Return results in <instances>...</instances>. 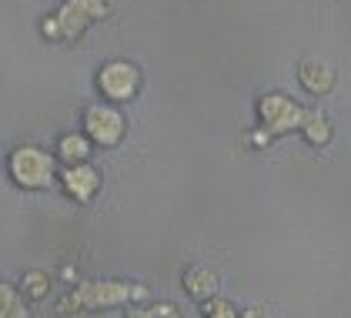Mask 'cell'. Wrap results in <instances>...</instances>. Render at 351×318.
Listing matches in <instances>:
<instances>
[{
  "label": "cell",
  "instance_id": "obj_5",
  "mask_svg": "<svg viewBox=\"0 0 351 318\" xmlns=\"http://www.w3.org/2000/svg\"><path fill=\"white\" fill-rule=\"evenodd\" d=\"M84 131L101 148H114L128 131V121L114 104H94L87 107V114H84Z\"/></svg>",
  "mask_w": 351,
  "mask_h": 318
},
{
  "label": "cell",
  "instance_id": "obj_7",
  "mask_svg": "<svg viewBox=\"0 0 351 318\" xmlns=\"http://www.w3.org/2000/svg\"><path fill=\"white\" fill-rule=\"evenodd\" d=\"M97 188H101V174L87 164H74V168L64 171V191L77 201H90Z\"/></svg>",
  "mask_w": 351,
  "mask_h": 318
},
{
  "label": "cell",
  "instance_id": "obj_3",
  "mask_svg": "<svg viewBox=\"0 0 351 318\" xmlns=\"http://www.w3.org/2000/svg\"><path fill=\"white\" fill-rule=\"evenodd\" d=\"M10 174L21 188H47L54 178V161L40 148H17L10 155Z\"/></svg>",
  "mask_w": 351,
  "mask_h": 318
},
{
  "label": "cell",
  "instance_id": "obj_14",
  "mask_svg": "<svg viewBox=\"0 0 351 318\" xmlns=\"http://www.w3.org/2000/svg\"><path fill=\"white\" fill-rule=\"evenodd\" d=\"M24 288H27L30 298H44V295H47V275L27 271V275H24Z\"/></svg>",
  "mask_w": 351,
  "mask_h": 318
},
{
  "label": "cell",
  "instance_id": "obj_9",
  "mask_svg": "<svg viewBox=\"0 0 351 318\" xmlns=\"http://www.w3.org/2000/svg\"><path fill=\"white\" fill-rule=\"evenodd\" d=\"M301 84H304V91H311V94H328V91L335 87V71H331L328 64L308 60V64H301Z\"/></svg>",
  "mask_w": 351,
  "mask_h": 318
},
{
  "label": "cell",
  "instance_id": "obj_8",
  "mask_svg": "<svg viewBox=\"0 0 351 318\" xmlns=\"http://www.w3.org/2000/svg\"><path fill=\"white\" fill-rule=\"evenodd\" d=\"M184 288L188 295L194 298H201V302H208V298H215L217 292V271L208 265H194L184 271Z\"/></svg>",
  "mask_w": 351,
  "mask_h": 318
},
{
  "label": "cell",
  "instance_id": "obj_13",
  "mask_svg": "<svg viewBox=\"0 0 351 318\" xmlns=\"http://www.w3.org/2000/svg\"><path fill=\"white\" fill-rule=\"evenodd\" d=\"M204 318H241V315H238V308H234L231 302L208 298V302H204Z\"/></svg>",
  "mask_w": 351,
  "mask_h": 318
},
{
  "label": "cell",
  "instance_id": "obj_6",
  "mask_svg": "<svg viewBox=\"0 0 351 318\" xmlns=\"http://www.w3.org/2000/svg\"><path fill=\"white\" fill-rule=\"evenodd\" d=\"M258 114H261V124H265L271 134H285V131H291V128H301V121H304V111H301L291 98H285V94L261 98Z\"/></svg>",
  "mask_w": 351,
  "mask_h": 318
},
{
  "label": "cell",
  "instance_id": "obj_1",
  "mask_svg": "<svg viewBox=\"0 0 351 318\" xmlns=\"http://www.w3.org/2000/svg\"><path fill=\"white\" fill-rule=\"evenodd\" d=\"M141 285H128V282H84L81 288L67 295L57 308L67 315V312H90V308H110V305H124V302H134L144 298Z\"/></svg>",
  "mask_w": 351,
  "mask_h": 318
},
{
  "label": "cell",
  "instance_id": "obj_4",
  "mask_svg": "<svg viewBox=\"0 0 351 318\" xmlns=\"http://www.w3.org/2000/svg\"><path fill=\"white\" fill-rule=\"evenodd\" d=\"M97 87L108 101H134L141 91V71L128 60H108L97 74Z\"/></svg>",
  "mask_w": 351,
  "mask_h": 318
},
{
  "label": "cell",
  "instance_id": "obj_12",
  "mask_svg": "<svg viewBox=\"0 0 351 318\" xmlns=\"http://www.w3.org/2000/svg\"><path fill=\"white\" fill-rule=\"evenodd\" d=\"M87 137H81V134H67V137H60V158L67 161H84L87 158Z\"/></svg>",
  "mask_w": 351,
  "mask_h": 318
},
{
  "label": "cell",
  "instance_id": "obj_15",
  "mask_svg": "<svg viewBox=\"0 0 351 318\" xmlns=\"http://www.w3.org/2000/svg\"><path fill=\"white\" fill-rule=\"evenodd\" d=\"M131 318H178V315H174L171 305H158V308H151V312H131Z\"/></svg>",
  "mask_w": 351,
  "mask_h": 318
},
{
  "label": "cell",
  "instance_id": "obj_10",
  "mask_svg": "<svg viewBox=\"0 0 351 318\" xmlns=\"http://www.w3.org/2000/svg\"><path fill=\"white\" fill-rule=\"evenodd\" d=\"M301 131H304V137L311 141V144H328L331 141V121L324 117L322 111H304V121H301Z\"/></svg>",
  "mask_w": 351,
  "mask_h": 318
},
{
  "label": "cell",
  "instance_id": "obj_11",
  "mask_svg": "<svg viewBox=\"0 0 351 318\" xmlns=\"http://www.w3.org/2000/svg\"><path fill=\"white\" fill-rule=\"evenodd\" d=\"M0 318H27V305L17 295V288L0 282Z\"/></svg>",
  "mask_w": 351,
  "mask_h": 318
},
{
  "label": "cell",
  "instance_id": "obj_2",
  "mask_svg": "<svg viewBox=\"0 0 351 318\" xmlns=\"http://www.w3.org/2000/svg\"><path fill=\"white\" fill-rule=\"evenodd\" d=\"M108 14L104 0H64V7L57 10L54 17L44 21V37L51 41H71L81 37L94 21H101Z\"/></svg>",
  "mask_w": 351,
  "mask_h": 318
}]
</instances>
